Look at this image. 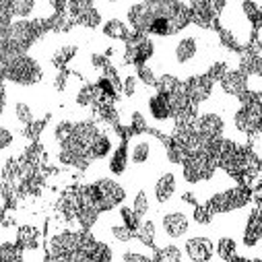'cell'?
Returning a JSON list of instances; mask_svg holds the SVG:
<instances>
[{
    "instance_id": "cell-1",
    "label": "cell",
    "mask_w": 262,
    "mask_h": 262,
    "mask_svg": "<svg viewBox=\"0 0 262 262\" xmlns=\"http://www.w3.org/2000/svg\"><path fill=\"white\" fill-rule=\"evenodd\" d=\"M41 67L39 62L27 54H21L5 64V81L21 87H29L41 81Z\"/></svg>"
},
{
    "instance_id": "cell-2",
    "label": "cell",
    "mask_w": 262,
    "mask_h": 262,
    "mask_svg": "<svg viewBox=\"0 0 262 262\" xmlns=\"http://www.w3.org/2000/svg\"><path fill=\"white\" fill-rule=\"evenodd\" d=\"M250 201H252V196L246 188L233 186V188H227V190L211 196L207 203V209L211 211V215H221V213H231V211L244 209Z\"/></svg>"
},
{
    "instance_id": "cell-3",
    "label": "cell",
    "mask_w": 262,
    "mask_h": 262,
    "mask_svg": "<svg viewBox=\"0 0 262 262\" xmlns=\"http://www.w3.org/2000/svg\"><path fill=\"white\" fill-rule=\"evenodd\" d=\"M153 52H155V46L147 33L130 31L128 37L124 39V64L141 67V64H145L147 60H151Z\"/></svg>"
},
{
    "instance_id": "cell-4",
    "label": "cell",
    "mask_w": 262,
    "mask_h": 262,
    "mask_svg": "<svg viewBox=\"0 0 262 262\" xmlns=\"http://www.w3.org/2000/svg\"><path fill=\"white\" fill-rule=\"evenodd\" d=\"M93 190H95V207L99 213L116 209L126 199V190L116 180H110V178L97 180L93 184Z\"/></svg>"
},
{
    "instance_id": "cell-5",
    "label": "cell",
    "mask_w": 262,
    "mask_h": 262,
    "mask_svg": "<svg viewBox=\"0 0 262 262\" xmlns=\"http://www.w3.org/2000/svg\"><path fill=\"white\" fill-rule=\"evenodd\" d=\"M79 248V231H62L50 237L48 242V256L52 260L71 262L73 252Z\"/></svg>"
},
{
    "instance_id": "cell-6",
    "label": "cell",
    "mask_w": 262,
    "mask_h": 262,
    "mask_svg": "<svg viewBox=\"0 0 262 262\" xmlns=\"http://www.w3.org/2000/svg\"><path fill=\"white\" fill-rule=\"evenodd\" d=\"M184 91L190 99L192 105H201L203 101H207L215 89V81L205 73V75H194L190 79H186L184 83Z\"/></svg>"
},
{
    "instance_id": "cell-7",
    "label": "cell",
    "mask_w": 262,
    "mask_h": 262,
    "mask_svg": "<svg viewBox=\"0 0 262 262\" xmlns=\"http://www.w3.org/2000/svg\"><path fill=\"white\" fill-rule=\"evenodd\" d=\"M233 126L242 135H260V103L239 105L233 114Z\"/></svg>"
},
{
    "instance_id": "cell-8",
    "label": "cell",
    "mask_w": 262,
    "mask_h": 262,
    "mask_svg": "<svg viewBox=\"0 0 262 262\" xmlns=\"http://www.w3.org/2000/svg\"><path fill=\"white\" fill-rule=\"evenodd\" d=\"M192 128L196 135H201L205 139H219L223 137V130H225V122L219 114H196Z\"/></svg>"
},
{
    "instance_id": "cell-9",
    "label": "cell",
    "mask_w": 262,
    "mask_h": 262,
    "mask_svg": "<svg viewBox=\"0 0 262 262\" xmlns=\"http://www.w3.org/2000/svg\"><path fill=\"white\" fill-rule=\"evenodd\" d=\"M190 229V217L184 211H171L161 217V231L169 239H180Z\"/></svg>"
},
{
    "instance_id": "cell-10",
    "label": "cell",
    "mask_w": 262,
    "mask_h": 262,
    "mask_svg": "<svg viewBox=\"0 0 262 262\" xmlns=\"http://www.w3.org/2000/svg\"><path fill=\"white\" fill-rule=\"evenodd\" d=\"M133 143H130V147L126 149L128 153V161L133 165H145L151 155H153V139L147 137V133L143 135H133Z\"/></svg>"
},
{
    "instance_id": "cell-11",
    "label": "cell",
    "mask_w": 262,
    "mask_h": 262,
    "mask_svg": "<svg viewBox=\"0 0 262 262\" xmlns=\"http://www.w3.org/2000/svg\"><path fill=\"white\" fill-rule=\"evenodd\" d=\"M186 256L194 262H207L215 256V244L209 237L203 235H196V237H188L184 244Z\"/></svg>"
},
{
    "instance_id": "cell-12",
    "label": "cell",
    "mask_w": 262,
    "mask_h": 262,
    "mask_svg": "<svg viewBox=\"0 0 262 262\" xmlns=\"http://www.w3.org/2000/svg\"><path fill=\"white\" fill-rule=\"evenodd\" d=\"M219 85L223 89V93L237 97L242 91H246L250 87V79L239 71V69H227L225 75L219 79Z\"/></svg>"
},
{
    "instance_id": "cell-13",
    "label": "cell",
    "mask_w": 262,
    "mask_h": 262,
    "mask_svg": "<svg viewBox=\"0 0 262 262\" xmlns=\"http://www.w3.org/2000/svg\"><path fill=\"white\" fill-rule=\"evenodd\" d=\"M153 19H155V15L143 3L133 5V7L128 9V13H126V21H128L130 29H133V31H141V33H147L149 31Z\"/></svg>"
},
{
    "instance_id": "cell-14",
    "label": "cell",
    "mask_w": 262,
    "mask_h": 262,
    "mask_svg": "<svg viewBox=\"0 0 262 262\" xmlns=\"http://www.w3.org/2000/svg\"><path fill=\"white\" fill-rule=\"evenodd\" d=\"M260 237H262V223H260V207L256 203L254 211L250 213L248 217V223H246V229H244V248L246 250H254L260 246Z\"/></svg>"
},
{
    "instance_id": "cell-15",
    "label": "cell",
    "mask_w": 262,
    "mask_h": 262,
    "mask_svg": "<svg viewBox=\"0 0 262 262\" xmlns=\"http://www.w3.org/2000/svg\"><path fill=\"white\" fill-rule=\"evenodd\" d=\"M199 54V39L196 35H184L176 41V48H173V58L178 64H188L196 58Z\"/></svg>"
},
{
    "instance_id": "cell-16",
    "label": "cell",
    "mask_w": 262,
    "mask_h": 262,
    "mask_svg": "<svg viewBox=\"0 0 262 262\" xmlns=\"http://www.w3.org/2000/svg\"><path fill=\"white\" fill-rule=\"evenodd\" d=\"M147 107H149V114L153 120L157 122H167V120H173V114H171V105H169V99L165 93H155L153 97H149L147 101Z\"/></svg>"
},
{
    "instance_id": "cell-17",
    "label": "cell",
    "mask_w": 262,
    "mask_h": 262,
    "mask_svg": "<svg viewBox=\"0 0 262 262\" xmlns=\"http://www.w3.org/2000/svg\"><path fill=\"white\" fill-rule=\"evenodd\" d=\"M176 188H178V184H176V176H173L171 171L161 173L159 180L155 182V201H157L159 205L169 203V201H171V196L176 194Z\"/></svg>"
},
{
    "instance_id": "cell-18",
    "label": "cell",
    "mask_w": 262,
    "mask_h": 262,
    "mask_svg": "<svg viewBox=\"0 0 262 262\" xmlns=\"http://www.w3.org/2000/svg\"><path fill=\"white\" fill-rule=\"evenodd\" d=\"M112 149H114V141H112V137L99 130L97 137L93 139V143L89 145V159H91V161H95V159H103V157H107V155L112 153Z\"/></svg>"
},
{
    "instance_id": "cell-19",
    "label": "cell",
    "mask_w": 262,
    "mask_h": 262,
    "mask_svg": "<svg viewBox=\"0 0 262 262\" xmlns=\"http://www.w3.org/2000/svg\"><path fill=\"white\" fill-rule=\"evenodd\" d=\"M215 256L221 258V260H225V262L237 260L239 254H237V244H235V239H233V237H227V235L219 237V239H217V246H215Z\"/></svg>"
},
{
    "instance_id": "cell-20",
    "label": "cell",
    "mask_w": 262,
    "mask_h": 262,
    "mask_svg": "<svg viewBox=\"0 0 262 262\" xmlns=\"http://www.w3.org/2000/svg\"><path fill=\"white\" fill-rule=\"evenodd\" d=\"M73 19H75V25H81V27H87V29H95V27L101 25V13L95 7L81 9Z\"/></svg>"
},
{
    "instance_id": "cell-21",
    "label": "cell",
    "mask_w": 262,
    "mask_h": 262,
    "mask_svg": "<svg viewBox=\"0 0 262 262\" xmlns=\"http://www.w3.org/2000/svg\"><path fill=\"white\" fill-rule=\"evenodd\" d=\"M135 233H137L135 237H137L145 248H149V250L157 244V229H155V223H153V221H143V219H141V223H139V227H137Z\"/></svg>"
},
{
    "instance_id": "cell-22",
    "label": "cell",
    "mask_w": 262,
    "mask_h": 262,
    "mask_svg": "<svg viewBox=\"0 0 262 262\" xmlns=\"http://www.w3.org/2000/svg\"><path fill=\"white\" fill-rule=\"evenodd\" d=\"M17 246L23 250V254L25 252H31V250H37L39 248V233H37V229H33V227L19 229V233H17Z\"/></svg>"
},
{
    "instance_id": "cell-23",
    "label": "cell",
    "mask_w": 262,
    "mask_h": 262,
    "mask_svg": "<svg viewBox=\"0 0 262 262\" xmlns=\"http://www.w3.org/2000/svg\"><path fill=\"white\" fill-rule=\"evenodd\" d=\"M101 33L105 35V37H110V39H118V41H124L126 37H128V33H130V29H128V25L124 23V21H118V19H110L103 27H101Z\"/></svg>"
},
{
    "instance_id": "cell-24",
    "label": "cell",
    "mask_w": 262,
    "mask_h": 262,
    "mask_svg": "<svg viewBox=\"0 0 262 262\" xmlns=\"http://www.w3.org/2000/svg\"><path fill=\"white\" fill-rule=\"evenodd\" d=\"M35 9V0H9V11L13 19H27Z\"/></svg>"
},
{
    "instance_id": "cell-25",
    "label": "cell",
    "mask_w": 262,
    "mask_h": 262,
    "mask_svg": "<svg viewBox=\"0 0 262 262\" xmlns=\"http://www.w3.org/2000/svg\"><path fill=\"white\" fill-rule=\"evenodd\" d=\"M126 163H128V153H126V145L122 143L110 157V171L114 176H122L126 171Z\"/></svg>"
},
{
    "instance_id": "cell-26",
    "label": "cell",
    "mask_w": 262,
    "mask_h": 262,
    "mask_svg": "<svg viewBox=\"0 0 262 262\" xmlns=\"http://www.w3.org/2000/svg\"><path fill=\"white\" fill-rule=\"evenodd\" d=\"M180 87H182V81H180L178 77L169 75V73H165V75L157 77V81H155V89H157L159 93H165V95H169V93L178 91Z\"/></svg>"
},
{
    "instance_id": "cell-27",
    "label": "cell",
    "mask_w": 262,
    "mask_h": 262,
    "mask_svg": "<svg viewBox=\"0 0 262 262\" xmlns=\"http://www.w3.org/2000/svg\"><path fill=\"white\" fill-rule=\"evenodd\" d=\"M155 260H161V262H180L184 258V252L178 248V246H159L157 252L153 254Z\"/></svg>"
},
{
    "instance_id": "cell-28",
    "label": "cell",
    "mask_w": 262,
    "mask_h": 262,
    "mask_svg": "<svg viewBox=\"0 0 262 262\" xmlns=\"http://www.w3.org/2000/svg\"><path fill=\"white\" fill-rule=\"evenodd\" d=\"M75 52H77V48L75 46H62V48H58L54 54H52V64L56 69H64L69 64V60L75 56Z\"/></svg>"
},
{
    "instance_id": "cell-29",
    "label": "cell",
    "mask_w": 262,
    "mask_h": 262,
    "mask_svg": "<svg viewBox=\"0 0 262 262\" xmlns=\"http://www.w3.org/2000/svg\"><path fill=\"white\" fill-rule=\"evenodd\" d=\"M149 207H151V203H149V196H147V192L145 190H139L137 194H135V199H133V209L135 211V215L139 217V219H145L147 217V213H149Z\"/></svg>"
},
{
    "instance_id": "cell-30",
    "label": "cell",
    "mask_w": 262,
    "mask_h": 262,
    "mask_svg": "<svg viewBox=\"0 0 262 262\" xmlns=\"http://www.w3.org/2000/svg\"><path fill=\"white\" fill-rule=\"evenodd\" d=\"M116 254L112 250L110 244H103V242H95L93 250H91V258L89 260H95V262H107V260H114Z\"/></svg>"
},
{
    "instance_id": "cell-31",
    "label": "cell",
    "mask_w": 262,
    "mask_h": 262,
    "mask_svg": "<svg viewBox=\"0 0 262 262\" xmlns=\"http://www.w3.org/2000/svg\"><path fill=\"white\" fill-rule=\"evenodd\" d=\"M13 114H15V120H17L19 124H23V126L35 120L33 110H31L25 101H15V105H13Z\"/></svg>"
},
{
    "instance_id": "cell-32",
    "label": "cell",
    "mask_w": 262,
    "mask_h": 262,
    "mask_svg": "<svg viewBox=\"0 0 262 262\" xmlns=\"http://www.w3.org/2000/svg\"><path fill=\"white\" fill-rule=\"evenodd\" d=\"M242 13L246 15V19L250 21V25H260V7H258V0H244L242 3Z\"/></svg>"
},
{
    "instance_id": "cell-33",
    "label": "cell",
    "mask_w": 262,
    "mask_h": 262,
    "mask_svg": "<svg viewBox=\"0 0 262 262\" xmlns=\"http://www.w3.org/2000/svg\"><path fill=\"white\" fill-rule=\"evenodd\" d=\"M110 235H112L116 242H120V244H128V242L135 239V231L128 229L124 223H114V225L110 227Z\"/></svg>"
},
{
    "instance_id": "cell-34",
    "label": "cell",
    "mask_w": 262,
    "mask_h": 262,
    "mask_svg": "<svg viewBox=\"0 0 262 262\" xmlns=\"http://www.w3.org/2000/svg\"><path fill=\"white\" fill-rule=\"evenodd\" d=\"M23 250L17 246V242H3L0 244V260H21Z\"/></svg>"
},
{
    "instance_id": "cell-35",
    "label": "cell",
    "mask_w": 262,
    "mask_h": 262,
    "mask_svg": "<svg viewBox=\"0 0 262 262\" xmlns=\"http://www.w3.org/2000/svg\"><path fill=\"white\" fill-rule=\"evenodd\" d=\"M79 107H89L95 103V85H83L75 97Z\"/></svg>"
},
{
    "instance_id": "cell-36",
    "label": "cell",
    "mask_w": 262,
    "mask_h": 262,
    "mask_svg": "<svg viewBox=\"0 0 262 262\" xmlns=\"http://www.w3.org/2000/svg\"><path fill=\"white\" fill-rule=\"evenodd\" d=\"M124 262H151L153 260V254H143V252H137L135 248H128L124 252L118 254Z\"/></svg>"
},
{
    "instance_id": "cell-37",
    "label": "cell",
    "mask_w": 262,
    "mask_h": 262,
    "mask_svg": "<svg viewBox=\"0 0 262 262\" xmlns=\"http://www.w3.org/2000/svg\"><path fill=\"white\" fill-rule=\"evenodd\" d=\"M137 79L147 85V87H155V81H157V75L153 73L151 67H147V64H141V67H137Z\"/></svg>"
},
{
    "instance_id": "cell-38",
    "label": "cell",
    "mask_w": 262,
    "mask_h": 262,
    "mask_svg": "<svg viewBox=\"0 0 262 262\" xmlns=\"http://www.w3.org/2000/svg\"><path fill=\"white\" fill-rule=\"evenodd\" d=\"M120 219H122V223H124L128 229H133V231H137V227H139V223H141V219L135 215V211L130 209V207H122V209H120Z\"/></svg>"
},
{
    "instance_id": "cell-39",
    "label": "cell",
    "mask_w": 262,
    "mask_h": 262,
    "mask_svg": "<svg viewBox=\"0 0 262 262\" xmlns=\"http://www.w3.org/2000/svg\"><path fill=\"white\" fill-rule=\"evenodd\" d=\"M147 120H145V116L141 114V112H135L133 114V120H130V130H133V135H143V133H147Z\"/></svg>"
},
{
    "instance_id": "cell-40",
    "label": "cell",
    "mask_w": 262,
    "mask_h": 262,
    "mask_svg": "<svg viewBox=\"0 0 262 262\" xmlns=\"http://www.w3.org/2000/svg\"><path fill=\"white\" fill-rule=\"evenodd\" d=\"M71 130H73V122H69V120L58 122V124H56V128H54V139H56L58 143H62L64 139H67V137L71 135Z\"/></svg>"
},
{
    "instance_id": "cell-41",
    "label": "cell",
    "mask_w": 262,
    "mask_h": 262,
    "mask_svg": "<svg viewBox=\"0 0 262 262\" xmlns=\"http://www.w3.org/2000/svg\"><path fill=\"white\" fill-rule=\"evenodd\" d=\"M41 128H43V120H33V122H29V124H25V130H23V135L27 137V139H37L39 137V133H41Z\"/></svg>"
},
{
    "instance_id": "cell-42",
    "label": "cell",
    "mask_w": 262,
    "mask_h": 262,
    "mask_svg": "<svg viewBox=\"0 0 262 262\" xmlns=\"http://www.w3.org/2000/svg\"><path fill=\"white\" fill-rule=\"evenodd\" d=\"M211 219H213V215H211V211L207 209V205H201V207L194 209V221H196V223L207 225Z\"/></svg>"
},
{
    "instance_id": "cell-43",
    "label": "cell",
    "mask_w": 262,
    "mask_h": 262,
    "mask_svg": "<svg viewBox=\"0 0 262 262\" xmlns=\"http://www.w3.org/2000/svg\"><path fill=\"white\" fill-rule=\"evenodd\" d=\"M137 89H139V79H137L135 75H128V77L124 79V95H126V97H135Z\"/></svg>"
},
{
    "instance_id": "cell-44",
    "label": "cell",
    "mask_w": 262,
    "mask_h": 262,
    "mask_svg": "<svg viewBox=\"0 0 262 262\" xmlns=\"http://www.w3.org/2000/svg\"><path fill=\"white\" fill-rule=\"evenodd\" d=\"M225 71H227V64H225V62H215V64H211V69L207 71V75L217 83V81L225 75Z\"/></svg>"
},
{
    "instance_id": "cell-45",
    "label": "cell",
    "mask_w": 262,
    "mask_h": 262,
    "mask_svg": "<svg viewBox=\"0 0 262 262\" xmlns=\"http://www.w3.org/2000/svg\"><path fill=\"white\" fill-rule=\"evenodd\" d=\"M13 133L9 128H5V126H0V151H5V149H9L11 145H13Z\"/></svg>"
},
{
    "instance_id": "cell-46",
    "label": "cell",
    "mask_w": 262,
    "mask_h": 262,
    "mask_svg": "<svg viewBox=\"0 0 262 262\" xmlns=\"http://www.w3.org/2000/svg\"><path fill=\"white\" fill-rule=\"evenodd\" d=\"M225 5H227V0H207V7L215 17H219L225 11Z\"/></svg>"
},
{
    "instance_id": "cell-47",
    "label": "cell",
    "mask_w": 262,
    "mask_h": 262,
    "mask_svg": "<svg viewBox=\"0 0 262 262\" xmlns=\"http://www.w3.org/2000/svg\"><path fill=\"white\" fill-rule=\"evenodd\" d=\"M91 64H93V69H97V71H103L105 67H107V58L103 56V54H91Z\"/></svg>"
},
{
    "instance_id": "cell-48",
    "label": "cell",
    "mask_w": 262,
    "mask_h": 262,
    "mask_svg": "<svg viewBox=\"0 0 262 262\" xmlns=\"http://www.w3.org/2000/svg\"><path fill=\"white\" fill-rule=\"evenodd\" d=\"M71 0H50V7L54 13H67Z\"/></svg>"
},
{
    "instance_id": "cell-49",
    "label": "cell",
    "mask_w": 262,
    "mask_h": 262,
    "mask_svg": "<svg viewBox=\"0 0 262 262\" xmlns=\"http://www.w3.org/2000/svg\"><path fill=\"white\" fill-rule=\"evenodd\" d=\"M67 81H69V73H67V71H62V73L56 77L54 87H56L58 91H64V89H67Z\"/></svg>"
},
{
    "instance_id": "cell-50",
    "label": "cell",
    "mask_w": 262,
    "mask_h": 262,
    "mask_svg": "<svg viewBox=\"0 0 262 262\" xmlns=\"http://www.w3.org/2000/svg\"><path fill=\"white\" fill-rule=\"evenodd\" d=\"M7 110V89H5V81H0V116Z\"/></svg>"
},
{
    "instance_id": "cell-51",
    "label": "cell",
    "mask_w": 262,
    "mask_h": 262,
    "mask_svg": "<svg viewBox=\"0 0 262 262\" xmlns=\"http://www.w3.org/2000/svg\"><path fill=\"white\" fill-rule=\"evenodd\" d=\"M105 3H116V0H105Z\"/></svg>"
},
{
    "instance_id": "cell-52",
    "label": "cell",
    "mask_w": 262,
    "mask_h": 262,
    "mask_svg": "<svg viewBox=\"0 0 262 262\" xmlns=\"http://www.w3.org/2000/svg\"><path fill=\"white\" fill-rule=\"evenodd\" d=\"M0 165H3V157H0Z\"/></svg>"
}]
</instances>
